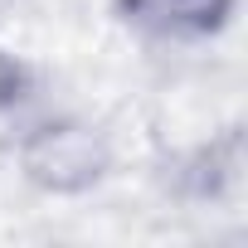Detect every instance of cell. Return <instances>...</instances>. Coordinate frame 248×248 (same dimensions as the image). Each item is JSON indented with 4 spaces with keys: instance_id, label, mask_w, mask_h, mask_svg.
I'll use <instances>...</instances> for the list:
<instances>
[{
    "instance_id": "1",
    "label": "cell",
    "mask_w": 248,
    "mask_h": 248,
    "mask_svg": "<svg viewBox=\"0 0 248 248\" xmlns=\"http://www.w3.org/2000/svg\"><path fill=\"white\" fill-rule=\"evenodd\" d=\"M127 15L161 34H209L224 25L229 0H122Z\"/></svg>"
}]
</instances>
